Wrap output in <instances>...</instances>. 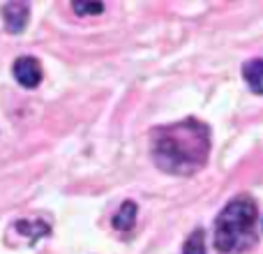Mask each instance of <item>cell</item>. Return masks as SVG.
Masks as SVG:
<instances>
[{"label": "cell", "mask_w": 263, "mask_h": 254, "mask_svg": "<svg viewBox=\"0 0 263 254\" xmlns=\"http://www.w3.org/2000/svg\"><path fill=\"white\" fill-rule=\"evenodd\" d=\"M210 155V132L194 118L180 120L153 132V159L162 171L190 176L199 171Z\"/></svg>", "instance_id": "6da1fadb"}, {"label": "cell", "mask_w": 263, "mask_h": 254, "mask_svg": "<svg viewBox=\"0 0 263 254\" xmlns=\"http://www.w3.org/2000/svg\"><path fill=\"white\" fill-rule=\"evenodd\" d=\"M256 204L252 199H233L215 220V247L236 254L254 245Z\"/></svg>", "instance_id": "7a4b0ae2"}, {"label": "cell", "mask_w": 263, "mask_h": 254, "mask_svg": "<svg viewBox=\"0 0 263 254\" xmlns=\"http://www.w3.org/2000/svg\"><path fill=\"white\" fill-rule=\"evenodd\" d=\"M12 72H14V79L23 88H37L42 83V77H44L40 60L30 58V56H21V58L14 60Z\"/></svg>", "instance_id": "3957f363"}, {"label": "cell", "mask_w": 263, "mask_h": 254, "mask_svg": "<svg viewBox=\"0 0 263 254\" xmlns=\"http://www.w3.org/2000/svg\"><path fill=\"white\" fill-rule=\"evenodd\" d=\"M3 19H5V28H7L12 35L26 30L28 19H30V7L28 3H9L3 9Z\"/></svg>", "instance_id": "277c9868"}, {"label": "cell", "mask_w": 263, "mask_h": 254, "mask_svg": "<svg viewBox=\"0 0 263 254\" xmlns=\"http://www.w3.org/2000/svg\"><path fill=\"white\" fill-rule=\"evenodd\" d=\"M136 213H139V208H136L134 201H125L118 208V213L114 215V229H118V231H129L136 222Z\"/></svg>", "instance_id": "5b68a950"}, {"label": "cell", "mask_w": 263, "mask_h": 254, "mask_svg": "<svg viewBox=\"0 0 263 254\" xmlns=\"http://www.w3.org/2000/svg\"><path fill=\"white\" fill-rule=\"evenodd\" d=\"M242 74H245L247 86L252 88V93L256 95H263V60H252L242 67Z\"/></svg>", "instance_id": "8992f818"}, {"label": "cell", "mask_w": 263, "mask_h": 254, "mask_svg": "<svg viewBox=\"0 0 263 254\" xmlns=\"http://www.w3.org/2000/svg\"><path fill=\"white\" fill-rule=\"evenodd\" d=\"M16 231L28 236L30 241H40V238L49 236L51 227L46 222H32V220H18L16 222Z\"/></svg>", "instance_id": "52a82bcc"}, {"label": "cell", "mask_w": 263, "mask_h": 254, "mask_svg": "<svg viewBox=\"0 0 263 254\" xmlns=\"http://www.w3.org/2000/svg\"><path fill=\"white\" fill-rule=\"evenodd\" d=\"M182 254H205V236H203V231H201V229H196V231L190 233Z\"/></svg>", "instance_id": "ba28073f"}, {"label": "cell", "mask_w": 263, "mask_h": 254, "mask_svg": "<svg viewBox=\"0 0 263 254\" xmlns=\"http://www.w3.org/2000/svg\"><path fill=\"white\" fill-rule=\"evenodd\" d=\"M72 9L79 14V16H90V14L104 12V5L102 3H81V0H77V3H72Z\"/></svg>", "instance_id": "9c48e42d"}]
</instances>
